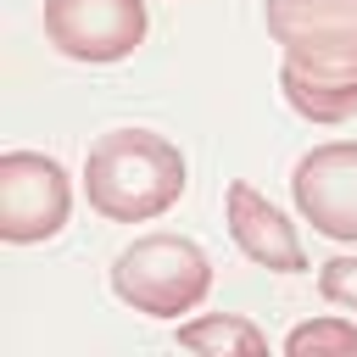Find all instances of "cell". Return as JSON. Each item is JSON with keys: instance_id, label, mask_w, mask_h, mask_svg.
I'll use <instances>...</instances> for the list:
<instances>
[{"instance_id": "8992f818", "label": "cell", "mask_w": 357, "mask_h": 357, "mask_svg": "<svg viewBox=\"0 0 357 357\" xmlns=\"http://www.w3.org/2000/svg\"><path fill=\"white\" fill-rule=\"evenodd\" d=\"M290 195L318 234L357 240V139L312 145L290 173Z\"/></svg>"}, {"instance_id": "52a82bcc", "label": "cell", "mask_w": 357, "mask_h": 357, "mask_svg": "<svg viewBox=\"0 0 357 357\" xmlns=\"http://www.w3.org/2000/svg\"><path fill=\"white\" fill-rule=\"evenodd\" d=\"M223 223H229V240H234L257 268H268V273H301V268H307V251H301V240H296V223H290L268 195H257L245 178H234V184L223 190Z\"/></svg>"}, {"instance_id": "9c48e42d", "label": "cell", "mask_w": 357, "mask_h": 357, "mask_svg": "<svg viewBox=\"0 0 357 357\" xmlns=\"http://www.w3.org/2000/svg\"><path fill=\"white\" fill-rule=\"evenodd\" d=\"M178 346L195 357H262L268 335L240 312H201V318L178 324Z\"/></svg>"}, {"instance_id": "7a4b0ae2", "label": "cell", "mask_w": 357, "mask_h": 357, "mask_svg": "<svg viewBox=\"0 0 357 357\" xmlns=\"http://www.w3.org/2000/svg\"><path fill=\"white\" fill-rule=\"evenodd\" d=\"M112 290L123 307L145 318H178L206 301L212 290V262L195 240L184 234H139L112 257Z\"/></svg>"}, {"instance_id": "277c9868", "label": "cell", "mask_w": 357, "mask_h": 357, "mask_svg": "<svg viewBox=\"0 0 357 357\" xmlns=\"http://www.w3.org/2000/svg\"><path fill=\"white\" fill-rule=\"evenodd\" d=\"M284 61L307 73H357V0H268L262 6Z\"/></svg>"}, {"instance_id": "5b68a950", "label": "cell", "mask_w": 357, "mask_h": 357, "mask_svg": "<svg viewBox=\"0 0 357 357\" xmlns=\"http://www.w3.org/2000/svg\"><path fill=\"white\" fill-rule=\"evenodd\" d=\"M145 0H45V39L67 61H123L145 39Z\"/></svg>"}, {"instance_id": "3957f363", "label": "cell", "mask_w": 357, "mask_h": 357, "mask_svg": "<svg viewBox=\"0 0 357 357\" xmlns=\"http://www.w3.org/2000/svg\"><path fill=\"white\" fill-rule=\"evenodd\" d=\"M73 184L56 156L39 151H6L0 156V240L6 245H39L67 229Z\"/></svg>"}, {"instance_id": "ba28073f", "label": "cell", "mask_w": 357, "mask_h": 357, "mask_svg": "<svg viewBox=\"0 0 357 357\" xmlns=\"http://www.w3.org/2000/svg\"><path fill=\"white\" fill-rule=\"evenodd\" d=\"M279 89L290 100V112H301L307 123H351L357 117V73H307L296 61L279 67Z\"/></svg>"}, {"instance_id": "6da1fadb", "label": "cell", "mask_w": 357, "mask_h": 357, "mask_svg": "<svg viewBox=\"0 0 357 357\" xmlns=\"http://www.w3.org/2000/svg\"><path fill=\"white\" fill-rule=\"evenodd\" d=\"M190 184L173 139L151 128H112L84 151V195L106 223H151Z\"/></svg>"}, {"instance_id": "30bf717a", "label": "cell", "mask_w": 357, "mask_h": 357, "mask_svg": "<svg viewBox=\"0 0 357 357\" xmlns=\"http://www.w3.org/2000/svg\"><path fill=\"white\" fill-rule=\"evenodd\" d=\"M290 357H357V324L351 318H312L284 335Z\"/></svg>"}, {"instance_id": "8fae6325", "label": "cell", "mask_w": 357, "mask_h": 357, "mask_svg": "<svg viewBox=\"0 0 357 357\" xmlns=\"http://www.w3.org/2000/svg\"><path fill=\"white\" fill-rule=\"evenodd\" d=\"M318 296H324L329 307L357 312V257H329V262L318 268Z\"/></svg>"}]
</instances>
